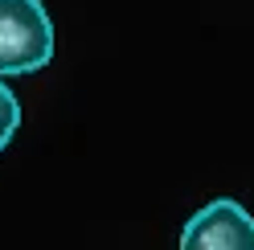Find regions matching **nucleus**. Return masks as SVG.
Here are the masks:
<instances>
[{
  "instance_id": "f03ea898",
  "label": "nucleus",
  "mask_w": 254,
  "mask_h": 250,
  "mask_svg": "<svg viewBox=\"0 0 254 250\" xmlns=\"http://www.w3.org/2000/svg\"><path fill=\"white\" fill-rule=\"evenodd\" d=\"M181 250H254V213L234 197H217L185 222Z\"/></svg>"
},
{
  "instance_id": "7ed1b4c3",
  "label": "nucleus",
  "mask_w": 254,
  "mask_h": 250,
  "mask_svg": "<svg viewBox=\"0 0 254 250\" xmlns=\"http://www.w3.org/2000/svg\"><path fill=\"white\" fill-rule=\"evenodd\" d=\"M17 131H21V103L4 86V78H0V152L12 144V135H17Z\"/></svg>"
},
{
  "instance_id": "f257e3e1",
  "label": "nucleus",
  "mask_w": 254,
  "mask_h": 250,
  "mask_svg": "<svg viewBox=\"0 0 254 250\" xmlns=\"http://www.w3.org/2000/svg\"><path fill=\"white\" fill-rule=\"evenodd\" d=\"M54 45V17L41 0H0V78L45 70Z\"/></svg>"
}]
</instances>
